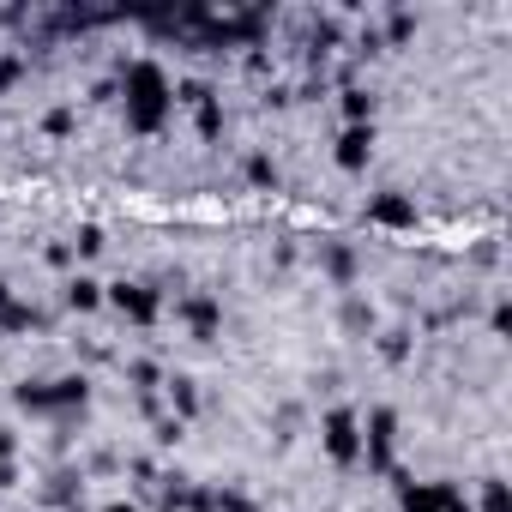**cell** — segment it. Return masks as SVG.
Here are the masks:
<instances>
[{
    "label": "cell",
    "instance_id": "obj_1",
    "mask_svg": "<svg viewBox=\"0 0 512 512\" xmlns=\"http://www.w3.org/2000/svg\"><path fill=\"white\" fill-rule=\"evenodd\" d=\"M169 115H175V91H169L163 67H151V61L127 67V127L133 133H157Z\"/></svg>",
    "mask_w": 512,
    "mask_h": 512
},
{
    "label": "cell",
    "instance_id": "obj_2",
    "mask_svg": "<svg viewBox=\"0 0 512 512\" xmlns=\"http://www.w3.org/2000/svg\"><path fill=\"white\" fill-rule=\"evenodd\" d=\"M103 302L115 314H127L133 326H151L157 320V290H145V284H115V290H103Z\"/></svg>",
    "mask_w": 512,
    "mask_h": 512
},
{
    "label": "cell",
    "instance_id": "obj_3",
    "mask_svg": "<svg viewBox=\"0 0 512 512\" xmlns=\"http://www.w3.org/2000/svg\"><path fill=\"white\" fill-rule=\"evenodd\" d=\"M326 452H332L338 464H356V458H362V422H356L350 410H332V416H326Z\"/></svg>",
    "mask_w": 512,
    "mask_h": 512
},
{
    "label": "cell",
    "instance_id": "obj_4",
    "mask_svg": "<svg viewBox=\"0 0 512 512\" xmlns=\"http://www.w3.org/2000/svg\"><path fill=\"white\" fill-rule=\"evenodd\" d=\"M368 157H374V127L362 121V127H344V139H338V169H368Z\"/></svg>",
    "mask_w": 512,
    "mask_h": 512
},
{
    "label": "cell",
    "instance_id": "obj_5",
    "mask_svg": "<svg viewBox=\"0 0 512 512\" xmlns=\"http://www.w3.org/2000/svg\"><path fill=\"white\" fill-rule=\"evenodd\" d=\"M374 223L404 229V223H416V205H410V199H380V205H374Z\"/></svg>",
    "mask_w": 512,
    "mask_h": 512
},
{
    "label": "cell",
    "instance_id": "obj_6",
    "mask_svg": "<svg viewBox=\"0 0 512 512\" xmlns=\"http://www.w3.org/2000/svg\"><path fill=\"white\" fill-rule=\"evenodd\" d=\"M67 302H73L79 314H91V308H103V284H97V278H73V290H67Z\"/></svg>",
    "mask_w": 512,
    "mask_h": 512
},
{
    "label": "cell",
    "instance_id": "obj_7",
    "mask_svg": "<svg viewBox=\"0 0 512 512\" xmlns=\"http://www.w3.org/2000/svg\"><path fill=\"white\" fill-rule=\"evenodd\" d=\"M368 440H374V458L386 464V452H392V416H386V410L374 416V434H362V446H368Z\"/></svg>",
    "mask_w": 512,
    "mask_h": 512
},
{
    "label": "cell",
    "instance_id": "obj_8",
    "mask_svg": "<svg viewBox=\"0 0 512 512\" xmlns=\"http://www.w3.org/2000/svg\"><path fill=\"white\" fill-rule=\"evenodd\" d=\"M187 314H193V326H199V338H211V326H217V308H211V302H193Z\"/></svg>",
    "mask_w": 512,
    "mask_h": 512
},
{
    "label": "cell",
    "instance_id": "obj_9",
    "mask_svg": "<svg viewBox=\"0 0 512 512\" xmlns=\"http://www.w3.org/2000/svg\"><path fill=\"white\" fill-rule=\"evenodd\" d=\"M488 512H506V482H488V500H482Z\"/></svg>",
    "mask_w": 512,
    "mask_h": 512
},
{
    "label": "cell",
    "instance_id": "obj_10",
    "mask_svg": "<svg viewBox=\"0 0 512 512\" xmlns=\"http://www.w3.org/2000/svg\"><path fill=\"white\" fill-rule=\"evenodd\" d=\"M103 247V229H79V253H97Z\"/></svg>",
    "mask_w": 512,
    "mask_h": 512
},
{
    "label": "cell",
    "instance_id": "obj_11",
    "mask_svg": "<svg viewBox=\"0 0 512 512\" xmlns=\"http://www.w3.org/2000/svg\"><path fill=\"white\" fill-rule=\"evenodd\" d=\"M7 452H13V434H7V428H0V458H7Z\"/></svg>",
    "mask_w": 512,
    "mask_h": 512
},
{
    "label": "cell",
    "instance_id": "obj_12",
    "mask_svg": "<svg viewBox=\"0 0 512 512\" xmlns=\"http://www.w3.org/2000/svg\"><path fill=\"white\" fill-rule=\"evenodd\" d=\"M103 512H139V506H127V500H115V506H103Z\"/></svg>",
    "mask_w": 512,
    "mask_h": 512
}]
</instances>
